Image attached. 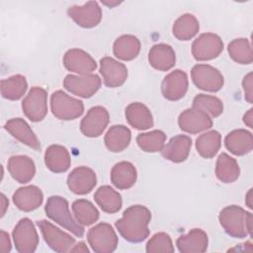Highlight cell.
<instances>
[{
    "instance_id": "1",
    "label": "cell",
    "mask_w": 253,
    "mask_h": 253,
    "mask_svg": "<svg viewBox=\"0 0 253 253\" xmlns=\"http://www.w3.org/2000/svg\"><path fill=\"white\" fill-rule=\"evenodd\" d=\"M151 219L150 211L141 205L127 208L123 216L115 223L119 233L129 242H141L149 235L148 224Z\"/></svg>"
},
{
    "instance_id": "2",
    "label": "cell",
    "mask_w": 253,
    "mask_h": 253,
    "mask_svg": "<svg viewBox=\"0 0 253 253\" xmlns=\"http://www.w3.org/2000/svg\"><path fill=\"white\" fill-rule=\"evenodd\" d=\"M218 220L224 231L234 238L252 236L253 215L241 207L231 205L221 210Z\"/></svg>"
},
{
    "instance_id": "3",
    "label": "cell",
    "mask_w": 253,
    "mask_h": 253,
    "mask_svg": "<svg viewBox=\"0 0 253 253\" xmlns=\"http://www.w3.org/2000/svg\"><path fill=\"white\" fill-rule=\"evenodd\" d=\"M45 214L77 237H82L84 227L73 218L70 213L68 202L60 196H51L47 199L44 207Z\"/></svg>"
},
{
    "instance_id": "4",
    "label": "cell",
    "mask_w": 253,
    "mask_h": 253,
    "mask_svg": "<svg viewBox=\"0 0 253 253\" xmlns=\"http://www.w3.org/2000/svg\"><path fill=\"white\" fill-rule=\"evenodd\" d=\"M50 109L52 115L58 120L70 121L79 118L83 114L84 105L82 101L57 90L51 94Z\"/></svg>"
},
{
    "instance_id": "5",
    "label": "cell",
    "mask_w": 253,
    "mask_h": 253,
    "mask_svg": "<svg viewBox=\"0 0 253 253\" xmlns=\"http://www.w3.org/2000/svg\"><path fill=\"white\" fill-rule=\"evenodd\" d=\"M87 240L96 253H111L118 246V236L112 225L106 222L91 227L87 233Z\"/></svg>"
},
{
    "instance_id": "6",
    "label": "cell",
    "mask_w": 253,
    "mask_h": 253,
    "mask_svg": "<svg viewBox=\"0 0 253 253\" xmlns=\"http://www.w3.org/2000/svg\"><path fill=\"white\" fill-rule=\"evenodd\" d=\"M15 248L20 253L35 252L39 245V235L33 221L24 217L19 220L12 232Z\"/></svg>"
},
{
    "instance_id": "7",
    "label": "cell",
    "mask_w": 253,
    "mask_h": 253,
    "mask_svg": "<svg viewBox=\"0 0 253 253\" xmlns=\"http://www.w3.org/2000/svg\"><path fill=\"white\" fill-rule=\"evenodd\" d=\"M37 224L42 231L44 241L53 251L59 253L70 252V249L75 244V238L45 219L38 220Z\"/></svg>"
},
{
    "instance_id": "8",
    "label": "cell",
    "mask_w": 253,
    "mask_h": 253,
    "mask_svg": "<svg viewBox=\"0 0 253 253\" xmlns=\"http://www.w3.org/2000/svg\"><path fill=\"white\" fill-rule=\"evenodd\" d=\"M191 76L194 84L204 91L217 92L224 84L219 70L209 64H196L191 70Z\"/></svg>"
},
{
    "instance_id": "9",
    "label": "cell",
    "mask_w": 253,
    "mask_h": 253,
    "mask_svg": "<svg viewBox=\"0 0 253 253\" xmlns=\"http://www.w3.org/2000/svg\"><path fill=\"white\" fill-rule=\"evenodd\" d=\"M25 116L32 122H41L47 114V93L42 88L33 87L22 102Z\"/></svg>"
},
{
    "instance_id": "10",
    "label": "cell",
    "mask_w": 253,
    "mask_h": 253,
    "mask_svg": "<svg viewBox=\"0 0 253 253\" xmlns=\"http://www.w3.org/2000/svg\"><path fill=\"white\" fill-rule=\"evenodd\" d=\"M223 50L220 37L212 33L200 35L192 44V54L196 60L206 61L217 57Z\"/></svg>"
},
{
    "instance_id": "11",
    "label": "cell",
    "mask_w": 253,
    "mask_h": 253,
    "mask_svg": "<svg viewBox=\"0 0 253 253\" xmlns=\"http://www.w3.org/2000/svg\"><path fill=\"white\" fill-rule=\"evenodd\" d=\"M102 81L96 74L73 75L68 74L63 79V87L78 97L90 98L101 87Z\"/></svg>"
},
{
    "instance_id": "12",
    "label": "cell",
    "mask_w": 253,
    "mask_h": 253,
    "mask_svg": "<svg viewBox=\"0 0 253 253\" xmlns=\"http://www.w3.org/2000/svg\"><path fill=\"white\" fill-rule=\"evenodd\" d=\"M110 121L109 112L102 106L91 108L80 124L81 132L87 137H98L106 129Z\"/></svg>"
},
{
    "instance_id": "13",
    "label": "cell",
    "mask_w": 253,
    "mask_h": 253,
    "mask_svg": "<svg viewBox=\"0 0 253 253\" xmlns=\"http://www.w3.org/2000/svg\"><path fill=\"white\" fill-rule=\"evenodd\" d=\"M179 127L188 133H199L212 126L211 118L202 110L191 108L183 111L178 118Z\"/></svg>"
},
{
    "instance_id": "14",
    "label": "cell",
    "mask_w": 253,
    "mask_h": 253,
    "mask_svg": "<svg viewBox=\"0 0 253 253\" xmlns=\"http://www.w3.org/2000/svg\"><path fill=\"white\" fill-rule=\"evenodd\" d=\"M67 14L78 26L87 29L96 27L102 20V9L96 1L71 6L67 9Z\"/></svg>"
},
{
    "instance_id": "15",
    "label": "cell",
    "mask_w": 253,
    "mask_h": 253,
    "mask_svg": "<svg viewBox=\"0 0 253 253\" xmlns=\"http://www.w3.org/2000/svg\"><path fill=\"white\" fill-rule=\"evenodd\" d=\"M63 65L71 72L79 75L92 74L97 68L95 59L86 51L80 48H71L63 55Z\"/></svg>"
},
{
    "instance_id": "16",
    "label": "cell",
    "mask_w": 253,
    "mask_h": 253,
    "mask_svg": "<svg viewBox=\"0 0 253 253\" xmlns=\"http://www.w3.org/2000/svg\"><path fill=\"white\" fill-rule=\"evenodd\" d=\"M189 86L188 76L185 71L175 69L167 74L161 84V92L165 99L177 101L185 96Z\"/></svg>"
},
{
    "instance_id": "17",
    "label": "cell",
    "mask_w": 253,
    "mask_h": 253,
    "mask_svg": "<svg viewBox=\"0 0 253 253\" xmlns=\"http://www.w3.org/2000/svg\"><path fill=\"white\" fill-rule=\"evenodd\" d=\"M100 73L103 77L104 84L110 88L122 86L127 78L126 66L110 56L101 58Z\"/></svg>"
},
{
    "instance_id": "18",
    "label": "cell",
    "mask_w": 253,
    "mask_h": 253,
    "mask_svg": "<svg viewBox=\"0 0 253 253\" xmlns=\"http://www.w3.org/2000/svg\"><path fill=\"white\" fill-rule=\"evenodd\" d=\"M96 184V173L86 166L73 169L67 177V186L69 190L76 195H86L90 193Z\"/></svg>"
},
{
    "instance_id": "19",
    "label": "cell",
    "mask_w": 253,
    "mask_h": 253,
    "mask_svg": "<svg viewBox=\"0 0 253 253\" xmlns=\"http://www.w3.org/2000/svg\"><path fill=\"white\" fill-rule=\"evenodd\" d=\"M4 128L16 139L29 147L35 150H39L41 148V142L38 136L24 119L14 118L7 121L4 125Z\"/></svg>"
},
{
    "instance_id": "20",
    "label": "cell",
    "mask_w": 253,
    "mask_h": 253,
    "mask_svg": "<svg viewBox=\"0 0 253 253\" xmlns=\"http://www.w3.org/2000/svg\"><path fill=\"white\" fill-rule=\"evenodd\" d=\"M192 147V139L185 134H178L173 136L161 150L162 156L174 163H181L185 161Z\"/></svg>"
},
{
    "instance_id": "21",
    "label": "cell",
    "mask_w": 253,
    "mask_h": 253,
    "mask_svg": "<svg viewBox=\"0 0 253 253\" xmlns=\"http://www.w3.org/2000/svg\"><path fill=\"white\" fill-rule=\"evenodd\" d=\"M43 201L42 190L34 185L21 187L13 195L14 205L23 211H32L38 209Z\"/></svg>"
},
{
    "instance_id": "22",
    "label": "cell",
    "mask_w": 253,
    "mask_h": 253,
    "mask_svg": "<svg viewBox=\"0 0 253 253\" xmlns=\"http://www.w3.org/2000/svg\"><path fill=\"white\" fill-rule=\"evenodd\" d=\"M8 171L17 182H30L36 174L35 162L27 155H14L8 160Z\"/></svg>"
},
{
    "instance_id": "23",
    "label": "cell",
    "mask_w": 253,
    "mask_h": 253,
    "mask_svg": "<svg viewBox=\"0 0 253 253\" xmlns=\"http://www.w3.org/2000/svg\"><path fill=\"white\" fill-rule=\"evenodd\" d=\"M209 239L207 233L201 228H193L187 234L181 235L176 245L182 253H201L208 249Z\"/></svg>"
},
{
    "instance_id": "24",
    "label": "cell",
    "mask_w": 253,
    "mask_h": 253,
    "mask_svg": "<svg viewBox=\"0 0 253 253\" xmlns=\"http://www.w3.org/2000/svg\"><path fill=\"white\" fill-rule=\"evenodd\" d=\"M224 144L229 152L237 156H242L252 151L253 136L252 133L246 129H234L225 136Z\"/></svg>"
},
{
    "instance_id": "25",
    "label": "cell",
    "mask_w": 253,
    "mask_h": 253,
    "mask_svg": "<svg viewBox=\"0 0 253 253\" xmlns=\"http://www.w3.org/2000/svg\"><path fill=\"white\" fill-rule=\"evenodd\" d=\"M148 61L150 65L156 70L168 71L175 65V51L169 44H154L148 52Z\"/></svg>"
},
{
    "instance_id": "26",
    "label": "cell",
    "mask_w": 253,
    "mask_h": 253,
    "mask_svg": "<svg viewBox=\"0 0 253 253\" xmlns=\"http://www.w3.org/2000/svg\"><path fill=\"white\" fill-rule=\"evenodd\" d=\"M44 163L51 172L63 173L70 167V154L66 147L59 144H52L44 152Z\"/></svg>"
},
{
    "instance_id": "27",
    "label": "cell",
    "mask_w": 253,
    "mask_h": 253,
    "mask_svg": "<svg viewBox=\"0 0 253 253\" xmlns=\"http://www.w3.org/2000/svg\"><path fill=\"white\" fill-rule=\"evenodd\" d=\"M110 178L116 188L120 190H126L135 184L137 172L130 162L121 161L113 166Z\"/></svg>"
},
{
    "instance_id": "28",
    "label": "cell",
    "mask_w": 253,
    "mask_h": 253,
    "mask_svg": "<svg viewBox=\"0 0 253 253\" xmlns=\"http://www.w3.org/2000/svg\"><path fill=\"white\" fill-rule=\"evenodd\" d=\"M127 123L136 129L144 130L153 126V118L150 110L142 103L135 102L126 108Z\"/></svg>"
},
{
    "instance_id": "29",
    "label": "cell",
    "mask_w": 253,
    "mask_h": 253,
    "mask_svg": "<svg viewBox=\"0 0 253 253\" xmlns=\"http://www.w3.org/2000/svg\"><path fill=\"white\" fill-rule=\"evenodd\" d=\"M131 139V132L124 125H115L109 128L105 134V145L112 152H121L125 150Z\"/></svg>"
},
{
    "instance_id": "30",
    "label": "cell",
    "mask_w": 253,
    "mask_h": 253,
    "mask_svg": "<svg viewBox=\"0 0 253 253\" xmlns=\"http://www.w3.org/2000/svg\"><path fill=\"white\" fill-rule=\"evenodd\" d=\"M94 200L101 210L107 213H115L119 211L123 205L121 195L108 185L101 186L95 192Z\"/></svg>"
},
{
    "instance_id": "31",
    "label": "cell",
    "mask_w": 253,
    "mask_h": 253,
    "mask_svg": "<svg viewBox=\"0 0 253 253\" xmlns=\"http://www.w3.org/2000/svg\"><path fill=\"white\" fill-rule=\"evenodd\" d=\"M113 51L119 59L132 60L140 51V42L132 35H123L115 41Z\"/></svg>"
},
{
    "instance_id": "32",
    "label": "cell",
    "mask_w": 253,
    "mask_h": 253,
    "mask_svg": "<svg viewBox=\"0 0 253 253\" xmlns=\"http://www.w3.org/2000/svg\"><path fill=\"white\" fill-rule=\"evenodd\" d=\"M215 175L223 183H233L240 175V168L237 161L227 153H221L215 164Z\"/></svg>"
},
{
    "instance_id": "33",
    "label": "cell",
    "mask_w": 253,
    "mask_h": 253,
    "mask_svg": "<svg viewBox=\"0 0 253 253\" xmlns=\"http://www.w3.org/2000/svg\"><path fill=\"white\" fill-rule=\"evenodd\" d=\"M200 30L198 19L192 14H183L173 25L172 33L177 40L189 41L193 39Z\"/></svg>"
},
{
    "instance_id": "34",
    "label": "cell",
    "mask_w": 253,
    "mask_h": 253,
    "mask_svg": "<svg viewBox=\"0 0 253 253\" xmlns=\"http://www.w3.org/2000/svg\"><path fill=\"white\" fill-rule=\"evenodd\" d=\"M221 146V135L216 130H210L196 139V148L204 158H212Z\"/></svg>"
},
{
    "instance_id": "35",
    "label": "cell",
    "mask_w": 253,
    "mask_h": 253,
    "mask_svg": "<svg viewBox=\"0 0 253 253\" xmlns=\"http://www.w3.org/2000/svg\"><path fill=\"white\" fill-rule=\"evenodd\" d=\"M28 82L25 76L21 74L13 75L1 81V94L8 100H19L26 93Z\"/></svg>"
},
{
    "instance_id": "36",
    "label": "cell",
    "mask_w": 253,
    "mask_h": 253,
    "mask_svg": "<svg viewBox=\"0 0 253 253\" xmlns=\"http://www.w3.org/2000/svg\"><path fill=\"white\" fill-rule=\"evenodd\" d=\"M72 211L75 219L81 225H91L99 218V211L96 207L88 200L79 199L73 202Z\"/></svg>"
},
{
    "instance_id": "37",
    "label": "cell",
    "mask_w": 253,
    "mask_h": 253,
    "mask_svg": "<svg viewBox=\"0 0 253 253\" xmlns=\"http://www.w3.org/2000/svg\"><path fill=\"white\" fill-rule=\"evenodd\" d=\"M230 57L239 64H250L253 61L251 43L247 39L239 38L231 41L227 46Z\"/></svg>"
},
{
    "instance_id": "38",
    "label": "cell",
    "mask_w": 253,
    "mask_h": 253,
    "mask_svg": "<svg viewBox=\"0 0 253 253\" xmlns=\"http://www.w3.org/2000/svg\"><path fill=\"white\" fill-rule=\"evenodd\" d=\"M166 134L159 129L140 133L136 137L138 146L145 152L161 151L165 145Z\"/></svg>"
},
{
    "instance_id": "39",
    "label": "cell",
    "mask_w": 253,
    "mask_h": 253,
    "mask_svg": "<svg viewBox=\"0 0 253 253\" xmlns=\"http://www.w3.org/2000/svg\"><path fill=\"white\" fill-rule=\"evenodd\" d=\"M193 108L202 110L210 117H218L223 111V104L217 97L206 94H198L193 100Z\"/></svg>"
},
{
    "instance_id": "40",
    "label": "cell",
    "mask_w": 253,
    "mask_h": 253,
    "mask_svg": "<svg viewBox=\"0 0 253 253\" xmlns=\"http://www.w3.org/2000/svg\"><path fill=\"white\" fill-rule=\"evenodd\" d=\"M146 252L148 253L174 252V246L169 234L165 232L155 233L146 243Z\"/></svg>"
},
{
    "instance_id": "41",
    "label": "cell",
    "mask_w": 253,
    "mask_h": 253,
    "mask_svg": "<svg viewBox=\"0 0 253 253\" xmlns=\"http://www.w3.org/2000/svg\"><path fill=\"white\" fill-rule=\"evenodd\" d=\"M242 86H243V91H244V98L248 103H252L253 99V91H252V86H253V74L252 72H249L246 74L243 78L242 81Z\"/></svg>"
},
{
    "instance_id": "42",
    "label": "cell",
    "mask_w": 253,
    "mask_h": 253,
    "mask_svg": "<svg viewBox=\"0 0 253 253\" xmlns=\"http://www.w3.org/2000/svg\"><path fill=\"white\" fill-rule=\"evenodd\" d=\"M11 240L9 237V234L4 231L1 230L0 231V251L2 253H7L11 251Z\"/></svg>"
},
{
    "instance_id": "43",
    "label": "cell",
    "mask_w": 253,
    "mask_h": 253,
    "mask_svg": "<svg viewBox=\"0 0 253 253\" xmlns=\"http://www.w3.org/2000/svg\"><path fill=\"white\" fill-rule=\"evenodd\" d=\"M243 122L247 126L253 127V109H249L247 113H245L243 116Z\"/></svg>"
},
{
    "instance_id": "44",
    "label": "cell",
    "mask_w": 253,
    "mask_h": 253,
    "mask_svg": "<svg viewBox=\"0 0 253 253\" xmlns=\"http://www.w3.org/2000/svg\"><path fill=\"white\" fill-rule=\"evenodd\" d=\"M70 252H84V253H88L89 249L88 247L85 245L84 242H79L76 245H74L71 249Z\"/></svg>"
},
{
    "instance_id": "45",
    "label": "cell",
    "mask_w": 253,
    "mask_h": 253,
    "mask_svg": "<svg viewBox=\"0 0 253 253\" xmlns=\"http://www.w3.org/2000/svg\"><path fill=\"white\" fill-rule=\"evenodd\" d=\"M8 206H9V202L7 198L5 197L4 194H1V217L5 214Z\"/></svg>"
},
{
    "instance_id": "46",
    "label": "cell",
    "mask_w": 253,
    "mask_h": 253,
    "mask_svg": "<svg viewBox=\"0 0 253 253\" xmlns=\"http://www.w3.org/2000/svg\"><path fill=\"white\" fill-rule=\"evenodd\" d=\"M252 190L253 189H249L248 193L246 194V198H245V204L249 209H253V206H252Z\"/></svg>"
},
{
    "instance_id": "47",
    "label": "cell",
    "mask_w": 253,
    "mask_h": 253,
    "mask_svg": "<svg viewBox=\"0 0 253 253\" xmlns=\"http://www.w3.org/2000/svg\"><path fill=\"white\" fill-rule=\"evenodd\" d=\"M102 3L103 4H105V5H107V6H109V7H114V6H117V5H119L121 2H108V1H102Z\"/></svg>"
}]
</instances>
